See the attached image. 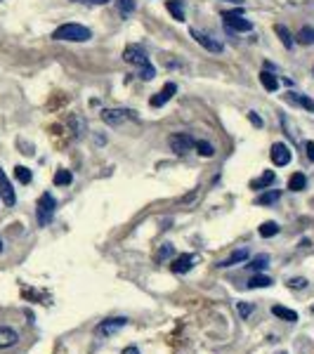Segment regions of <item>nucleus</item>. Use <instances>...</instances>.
I'll return each instance as SVG.
<instances>
[{
    "label": "nucleus",
    "mask_w": 314,
    "mask_h": 354,
    "mask_svg": "<svg viewBox=\"0 0 314 354\" xmlns=\"http://www.w3.org/2000/svg\"><path fill=\"white\" fill-rule=\"evenodd\" d=\"M288 288H295V291H302V288H307V279H305V277L288 279Z\"/></svg>",
    "instance_id": "obj_31"
},
{
    "label": "nucleus",
    "mask_w": 314,
    "mask_h": 354,
    "mask_svg": "<svg viewBox=\"0 0 314 354\" xmlns=\"http://www.w3.org/2000/svg\"><path fill=\"white\" fill-rule=\"evenodd\" d=\"M19 342V333L15 328H10V326H0V349H5V347H12Z\"/></svg>",
    "instance_id": "obj_13"
},
{
    "label": "nucleus",
    "mask_w": 314,
    "mask_h": 354,
    "mask_svg": "<svg viewBox=\"0 0 314 354\" xmlns=\"http://www.w3.org/2000/svg\"><path fill=\"white\" fill-rule=\"evenodd\" d=\"M123 59L128 64H132V66H137L139 69V78L142 80H151L153 76H156V69L151 66V62H149V57H146L144 47L139 45H125L123 47Z\"/></svg>",
    "instance_id": "obj_1"
},
{
    "label": "nucleus",
    "mask_w": 314,
    "mask_h": 354,
    "mask_svg": "<svg viewBox=\"0 0 314 354\" xmlns=\"http://www.w3.org/2000/svg\"><path fill=\"white\" fill-rule=\"evenodd\" d=\"M175 93H177V85L175 83H166L161 90H159V93L151 97V107L159 109V107H163V104H168V102L173 100V95H175Z\"/></svg>",
    "instance_id": "obj_11"
},
{
    "label": "nucleus",
    "mask_w": 314,
    "mask_h": 354,
    "mask_svg": "<svg viewBox=\"0 0 314 354\" xmlns=\"http://www.w3.org/2000/svg\"><path fill=\"white\" fill-rule=\"evenodd\" d=\"M305 151H307V158L314 161V142H305Z\"/></svg>",
    "instance_id": "obj_35"
},
{
    "label": "nucleus",
    "mask_w": 314,
    "mask_h": 354,
    "mask_svg": "<svg viewBox=\"0 0 314 354\" xmlns=\"http://www.w3.org/2000/svg\"><path fill=\"white\" fill-rule=\"evenodd\" d=\"M248 121H251V125H255V128H262V118L258 116V111H248Z\"/></svg>",
    "instance_id": "obj_34"
},
{
    "label": "nucleus",
    "mask_w": 314,
    "mask_h": 354,
    "mask_svg": "<svg viewBox=\"0 0 314 354\" xmlns=\"http://www.w3.org/2000/svg\"><path fill=\"white\" fill-rule=\"evenodd\" d=\"M0 250H3V239H0Z\"/></svg>",
    "instance_id": "obj_39"
},
{
    "label": "nucleus",
    "mask_w": 314,
    "mask_h": 354,
    "mask_svg": "<svg viewBox=\"0 0 314 354\" xmlns=\"http://www.w3.org/2000/svg\"><path fill=\"white\" fill-rule=\"evenodd\" d=\"M276 234H279V224H276V222L269 220V222L260 224V236H262V239H272V236H276Z\"/></svg>",
    "instance_id": "obj_26"
},
{
    "label": "nucleus",
    "mask_w": 314,
    "mask_h": 354,
    "mask_svg": "<svg viewBox=\"0 0 314 354\" xmlns=\"http://www.w3.org/2000/svg\"><path fill=\"white\" fill-rule=\"evenodd\" d=\"M260 83H262V87H265L267 93H276V87H279V78H276V73H272V71H262V73H260Z\"/></svg>",
    "instance_id": "obj_14"
},
{
    "label": "nucleus",
    "mask_w": 314,
    "mask_h": 354,
    "mask_svg": "<svg viewBox=\"0 0 314 354\" xmlns=\"http://www.w3.org/2000/svg\"><path fill=\"white\" fill-rule=\"evenodd\" d=\"M246 257H248V250H246V248H241V250H234V253H231L227 260L220 262V267H234V264H239V262H244Z\"/></svg>",
    "instance_id": "obj_21"
},
{
    "label": "nucleus",
    "mask_w": 314,
    "mask_h": 354,
    "mask_svg": "<svg viewBox=\"0 0 314 354\" xmlns=\"http://www.w3.org/2000/svg\"><path fill=\"white\" fill-rule=\"evenodd\" d=\"M272 286V279L262 277V274H255L251 281H248V288H269Z\"/></svg>",
    "instance_id": "obj_27"
},
{
    "label": "nucleus",
    "mask_w": 314,
    "mask_h": 354,
    "mask_svg": "<svg viewBox=\"0 0 314 354\" xmlns=\"http://www.w3.org/2000/svg\"><path fill=\"white\" fill-rule=\"evenodd\" d=\"M279 199H281V192H279V189H269V192L258 196V203H260V206H272V203H276Z\"/></svg>",
    "instance_id": "obj_23"
},
{
    "label": "nucleus",
    "mask_w": 314,
    "mask_h": 354,
    "mask_svg": "<svg viewBox=\"0 0 314 354\" xmlns=\"http://www.w3.org/2000/svg\"><path fill=\"white\" fill-rule=\"evenodd\" d=\"M173 255V246L170 243H163L161 250H159V255H156V260H166V257H170Z\"/></svg>",
    "instance_id": "obj_33"
},
{
    "label": "nucleus",
    "mask_w": 314,
    "mask_h": 354,
    "mask_svg": "<svg viewBox=\"0 0 314 354\" xmlns=\"http://www.w3.org/2000/svg\"><path fill=\"white\" fill-rule=\"evenodd\" d=\"M224 26L231 31H253V22H248L241 17V12H224L222 15Z\"/></svg>",
    "instance_id": "obj_6"
},
{
    "label": "nucleus",
    "mask_w": 314,
    "mask_h": 354,
    "mask_svg": "<svg viewBox=\"0 0 314 354\" xmlns=\"http://www.w3.org/2000/svg\"><path fill=\"white\" fill-rule=\"evenodd\" d=\"M54 40H69V43H88L92 38V31L83 24H61L52 33Z\"/></svg>",
    "instance_id": "obj_2"
},
{
    "label": "nucleus",
    "mask_w": 314,
    "mask_h": 354,
    "mask_svg": "<svg viewBox=\"0 0 314 354\" xmlns=\"http://www.w3.org/2000/svg\"><path fill=\"white\" fill-rule=\"evenodd\" d=\"M54 208H57V201H54V196L50 192H45L38 199V206H36V217H38L40 227L50 224V220H52V215H54Z\"/></svg>",
    "instance_id": "obj_3"
},
{
    "label": "nucleus",
    "mask_w": 314,
    "mask_h": 354,
    "mask_svg": "<svg viewBox=\"0 0 314 354\" xmlns=\"http://www.w3.org/2000/svg\"><path fill=\"white\" fill-rule=\"evenodd\" d=\"M194 262H196V255H180L175 260L170 262V270L175 272V274H187V272L194 267Z\"/></svg>",
    "instance_id": "obj_12"
},
{
    "label": "nucleus",
    "mask_w": 314,
    "mask_h": 354,
    "mask_svg": "<svg viewBox=\"0 0 314 354\" xmlns=\"http://www.w3.org/2000/svg\"><path fill=\"white\" fill-rule=\"evenodd\" d=\"M71 182H73V175H71L69 170L59 168L57 172H54V185H57V187H69Z\"/></svg>",
    "instance_id": "obj_25"
},
{
    "label": "nucleus",
    "mask_w": 314,
    "mask_h": 354,
    "mask_svg": "<svg viewBox=\"0 0 314 354\" xmlns=\"http://www.w3.org/2000/svg\"><path fill=\"white\" fill-rule=\"evenodd\" d=\"M194 149H196V154L203 156V158H213L215 156V146L206 139H199V142H194Z\"/></svg>",
    "instance_id": "obj_18"
},
{
    "label": "nucleus",
    "mask_w": 314,
    "mask_h": 354,
    "mask_svg": "<svg viewBox=\"0 0 314 354\" xmlns=\"http://www.w3.org/2000/svg\"><path fill=\"white\" fill-rule=\"evenodd\" d=\"M274 33L279 36V40H281V45L286 47V50H291L293 47V36H291V31L286 29L284 24H276L274 26Z\"/></svg>",
    "instance_id": "obj_17"
},
{
    "label": "nucleus",
    "mask_w": 314,
    "mask_h": 354,
    "mask_svg": "<svg viewBox=\"0 0 314 354\" xmlns=\"http://www.w3.org/2000/svg\"><path fill=\"white\" fill-rule=\"evenodd\" d=\"M102 121L107 125H121L125 121H132V123H137L139 116L132 111V109H104L102 111Z\"/></svg>",
    "instance_id": "obj_4"
},
{
    "label": "nucleus",
    "mask_w": 314,
    "mask_h": 354,
    "mask_svg": "<svg viewBox=\"0 0 314 354\" xmlns=\"http://www.w3.org/2000/svg\"><path fill=\"white\" fill-rule=\"evenodd\" d=\"M128 326V319L125 316H114V319H104V321L95 328V333L97 335H114V333H118L121 328H125Z\"/></svg>",
    "instance_id": "obj_7"
},
{
    "label": "nucleus",
    "mask_w": 314,
    "mask_h": 354,
    "mask_svg": "<svg viewBox=\"0 0 314 354\" xmlns=\"http://www.w3.org/2000/svg\"><path fill=\"white\" fill-rule=\"evenodd\" d=\"M166 8L173 15V19L177 22H184V3L182 0H166Z\"/></svg>",
    "instance_id": "obj_15"
},
{
    "label": "nucleus",
    "mask_w": 314,
    "mask_h": 354,
    "mask_svg": "<svg viewBox=\"0 0 314 354\" xmlns=\"http://www.w3.org/2000/svg\"><path fill=\"white\" fill-rule=\"evenodd\" d=\"M281 125H284V130H286V135L293 139V142H300V132H298V128L295 125H291V118L286 114H281Z\"/></svg>",
    "instance_id": "obj_24"
},
{
    "label": "nucleus",
    "mask_w": 314,
    "mask_h": 354,
    "mask_svg": "<svg viewBox=\"0 0 314 354\" xmlns=\"http://www.w3.org/2000/svg\"><path fill=\"white\" fill-rule=\"evenodd\" d=\"M237 312L244 316V319H248V316H251V312H253V305H251V302H239Z\"/></svg>",
    "instance_id": "obj_32"
},
{
    "label": "nucleus",
    "mask_w": 314,
    "mask_h": 354,
    "mask_svg": "<svg viewBox=\"0 0 314 354\" xmlns=\"http://www.w3.org/2000/svg\"><path fill=\"white\" fill-rule=\"evenodd\" d=\"M269 158H272V163L274 165H288L293 158L291 149L284 144V142H276L274 146H272V151H269Z\"/></svg>",
    "instance_id": "obj_9"
},
{
    "label": "nucleus",
    "mask_w": 314,
    "mask_h": 354,
    "mask_svg": "<svg viewBox=\"0 0 314 354\" xmlns=\"http://www.w3.org/2000/svg\"><path fill=\"white\" fill-rule=\"evenodd\" d=\"M312 312H314V307H312Z\"/></svg>",
    "instance_id": "obj_40"
},
{
    "label": "nucleus",
    "mask_w": 314,
    "mask_h": 354,
    "mask_svg": "<svg viewBox=\"0 0 314 354\" xmlns=\"http://www.w3.org/2000/svg\"><path fill=\"white\" fill-rule=\"evenodd\" d=\"M274 180H276V175H274V172H272V170H265L260 180H255V182H251V187L260 192V189H267V187H272V185H274Z\"/></svg>",
    "instance_id": "obj_16"
},
{
    "label": "nucleus",
    "mask_w": 314,
    "mask_h": 354,
    "mask_svg": "<svg viewBox=\"0 0 314 354\" xmlns=\"http://www.w3.org/2000/svg\"><path fill=\"white\" fill-rule=\"evenodd\" d=\"M295 40L300 45H314V29L312 26H302L298 33H295Z\"/></svg>",
    "instance_id": "obj_20"
},
{
    "label": "nucleus",
    "mask_w": 314,
    "mask_h": 354,
    "mask_svg": "<svg viewBox=\"0 0 314 354\" xmlns=\"http://www.w3.org/2000/svg\"><path fill=\"white\" fill-rule=\"evenodd\" d=\"M267 262H269V257H267V255H260V257H255V260H251V262H248L246 267H248V270H253V272H262V270H265V267H267Z\"/></svg>",
    "instance_id": "obj_30"
},
{
    "label": "nucleus",
    "mask_w": 314,
    "mask_h": 354,
    "mask_svg": "<svg viewBox=\"0 0 314 354\" xmlns=\"http://www.w3.org/2000/svg\"><path fill=\"white\" fill-rule=\"evenodd\" d=\"M305 187H307V177L302 175V172L291 175V180H288V189H291V192H302Z\"/></svg>",
    "instance_id": "obj_22"
},
{
    "label": "nucleus",
    "mask_w": 314,
    "mask_h": 354,
    "mask_svg": "<svg viewBox=\"0 0 314 354\" xmlns=\"http://www.w3.org/2000/svg\"><path fill=\"white\" fill-rule=\"evenodd\" d=\"M15 177L22 182V185H29L31 180H33V175H31V170L26 168V165H17V168H15Z\"/></svg>",
    "instance_id": "obj_28"
},
{
    "label": "nucleus",
    "mask_w": 314,
    "mask_h": 354,
    "mask_svg": "<svg viewBox=\"0 0 314 354\" xmlns=\"http://www.w3.org/2000/svg\"><path fill=\"white\" fill-rule=\"evenodd\" d=\"M189 33H192V38L196 40L201 47H206L208 52H222V50H224L222 43H220V40H215L213 36H208V33H201V31H196V29H192Z\"/></svg>",
    "instance_id": "obj_8"
},
{
    "label": "nucleus",
    "mask_w": 314,
    "mask_h": 354,
    "mask_svg": "<svg viewBox=\"0 0 314 354\" xmlns=\"http://www.w3.org/2000/svg\"><path fill=\"white\" fill-rule=\"evenodd\" d=\"M116 8H118V12L123 17H128L135 12V0H116Z\"/></svg>",
    "instance_id": "obj_29"
},
{
    "label": "nucleus",
    "mask_w": 314,
    "mask_h": 354,
    "mask_svg": "<svg viewBox=\"0 0 314 354\" xmlns=\"http://www.w3.org/2000/svg\"><path fill=\"white\" fill-rule=\"evenodd\" d=\"M170 149H173L177 156L189 154L194 149V137L189 132H175V135H170Z\"/></svg>",
    "instance_id": "obj_5"
},
{
    "label": "nucleus",
    "mask_w": 314,
    "mask_h": 354,
    "mask_svg": "<svg viewBox=\"0 0 314 354\" xmlns=\"http://www.w3.org/2000/svg\"><path fill=\"white\" fill-rule=\"evenodd\" d=\"M224 3H231V5H244V0H224Z\"/></svg>",
    "instance_id": "obj_38"
},
{
    "label": "nucleus",
    "mask_w": 314,
    "mask_h": 354,
    "mask_svg": "<svg viewBox=\"0 0 314 354\" xmlns=\"http://www.w3.org/2000/svg\"><path fill=\"white\" fill-rule=\"evenodd\" d=\"M0 199H3V203L8 206V208H12L17 203V196H15V189H12V182L8 180V175L0 170Z\"/></svg>",
    "instance_id": "obj_10"
},
{
    "label": "nucleus",
    "mask_w": 314,
    "mask_h": 354,
    "mask_svg": "<svg viewBox=\"0 0 314 354\" xmlns=\"http://www.w3.org/2000/svg\"><path fill=\"white\" fill-rule=\"evenodd\" d=\"M81 3H92V5H104L109 0H81Z\"/></svg>",
    "instance_id": "obj_37"
},
{
    "label": "nucleus",
    "mask_w": 314,
    "mask_h": 354,
    "mask_svg": "<svg viewBox=\"0 0 314 354\" xmlns=\"http://www.w3.org/2000/svg\"><path fill=\"white\" fill-rule=\"evenodd\" d=\"M123 354H139V349H137V347H125Z\"/></svg>",
    "instance_id": "obj_36"
},
{
    "label": "nucleus",
    "mask_w": 314,
    "mask_h": 354,
    "mask_svg": "<svg viewBox=\"0 0 314 354\" xmlns=\"http://www.w3.org/2000/svg\"><path fill=\"white\" fill-rule=\"evenodd\" d=\"M272 314L279 316V319H284V321H298V312H293L288 307H281V305H274L272 307Z\"/></svg>",
    "instance_id": "obj_19"
}]
</instances>
